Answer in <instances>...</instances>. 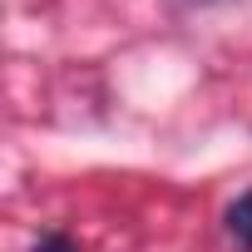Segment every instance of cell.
Listing matches in <instances>:
<instances>
[{
  "label": "cell",
  "instance_id": "obj_2",
  "mask_svg": "<svg viewBox=\"0 0 252 252\" xmlns=\"http://www.w3.org/2000/svg\"><path fill=\"white\" fill-rule=\"evenodd\" d=\"M35 252H79V247H74L69 232H45V237L35 242Z\"/></svg>",
  "mask_w": 252,
  "mask_h": 252
},
{
  "label": "cell",
  "instance_id": "obj_1",
  "mask_svg": "<svg viewBox=\"0 0 252 252\" xmlns=\"http://www.w3.org/2000/svg\"><path fill=\"white\" fill-rule=\"evenodd\" d=\"M227 237H232L242 252H252V193H242V198L227 208Z\"/></svg>",
  "mask_w": 252,
  "mask_h": 252
}]
</instances>
